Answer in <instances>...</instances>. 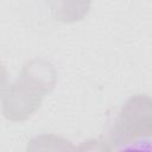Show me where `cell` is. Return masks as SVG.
I'll return each instance as SVG.
<instances>
[{
  "label": "cell",
  "mask_w": 152,
  "mask_h": 152,
  "mask_svg": "<svg viewBox=\"0 0 152 152\" xmlns=\"http://www.w3.org/2000/svg\"><path fill=\"white\" fill-rule=\"evenodd\" d=\"M7 82H8V75L5 65L0 62V97L5 94L6 88H7Z\"/></svg>",
  "instance_id": "obj_4"
},
{
  "label": "cell",
  "mask_w": 152,
  "mask_h": 152,
  "mask_svg": "<svg viewBox=\"0 0 152 152\" xmlns=\"http://www.w3.org/2000/svg\"><path fill=\"white\" fill-rule=\"evenodd\" d=\"M56 83L57 71L52 63L44 58L28 61L4 94V116L14 122L27 120L40 107L45 95L53 90Z\"/></svg>",
  "instance_id": "obj_1"
},
{
  "label": "cell",
  "mask_w": 152,
  "mask_h": 152,
  "mask_svg": "<svg viewBox=\"0 0 152 152\" xmlns=\"http://www.w3.org/2000/svg\"><path fill=\"white\" fill-rule=\"evenodd\" d=\"M152 134V100L137 94L125 101L108 125L110 148L138 150L150 145Z\"/></svg>",
  "instance_id": "obj_2"
},
{
  "label": "cell",
  "mask_w": 152,
  "mask_h": 152,
  "mask_svg": "<svg viewBox=\"0 0 152 152\" xmlns=\"http://www.w3.org/2000/svg\"><path fill=\"white\" fill-rule=\"evenodd\" d=\"M91 2L93 0H49L52 17L64 24L83 20L91 8Z\"/></svg>",
  "instance_id": "obj_3"
}]
</instances>
